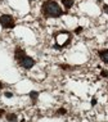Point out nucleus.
Instances as JSON below:
<instances>
[{
  "instance_id": "1",
  "label": "nucleus",
  "mask_w": 108,
  "mask_h": 122,
  "mask_svg": "<svg viewBox=\"0 0 108 122\" xmlns=\"http://www.w3.org/2000/svg\"><path fill=\"white\" fill-rule=\"evenodd\" d=\"M42 13L48 18H58L63 14V10L61 9L58 3L53 1V0H46L42 4Z\"/></svg>"
},
{
  "instance_id": "2",
  "label": "nucleus",
  "mask_w": 108,
  "mask_h": 122,
  "mask_svg": "<svg viewBox=\"0 0 108 122\" xmlns=\"http://www.w3.org/2000/svg\"><path fill=\"white\" fill-rule=\"evenodd\" d=\"M0 25L4 28H13L14 27V18L9 14L0 15Z\"/></svg>"
},
{
  "instance_id": "3",
  "label": "nucleus",
  "mask_w": 108,
  "mask_h": 122,
  "mask_svg": "<svg viewBox=\"0 0 108 122\" xmlns=\"http://www.w3.org/2000/svg\"><path fill=\"white\" fill-rule=\"evenodd\" d=\"M19 64L22 66L23 68H26V70H30V68H32L35 66V61L32 59L31 57H27V55H25L23 58L21 59V61L18 62Z\"/></svg>"
},
{
  "instance_id": "4",
  "label": "nucleus",
  "mask_w": 108,
  "mask_h": 122,
  "mask_svg": "<svg viewBox=\"0 0 108 122\" xmlns=\"http://www.w3.org/2000/svg\"><path fill=\"white\" fill-rule=\"evenodd\" d=\"M25 55H26V54H25V51L22 50V49H19V48L15 49V51H14V57H15V59H17V62L21 61V59L23 58Z\"/></svg>"
},
{
  "instance_id": "5",
  "label": "nucleus",
  "mask_w": 108,
  "mask_h": 122,
  "mask_svg": "<svg viewBox=\"0 0 108 122\" xmlns=\"http://www.w3.org/2000/svg\"><path fill=\"white\" fill-rule=\"evenodd\" d=\"M99 57H100V59H102L104 63H107V64H108V49L100 50V51H99Z\"/></svg>"
},
{
  "instance_id": "6",
  "label": "nucleus",
  "mask_w": 108,
  "mask_h": 122,
  "mask_svg": "<svg viewBox=\"0 0 108 122\" xmlns=\"http://www.w3.org/2000/svg\"><path fill=\"white\" fill-rule=\"evenodd\" d=\"M73 0H62V4L64 5V8L66 9H71L72 6H73Z\"/></svg>"
},
{
  "instance_id": "7",
  "label": "nucleus",
  "mask_w": 108,
  "mask_h": 122,
  "mask_svg": "<svg viewBox=\"0 0 108 122\" xmlns=\"http://www.w3.org/2000/svg\"><path fill=\"white\" fill-rule=\"evenodd\" d=\"M37 97H39V93H37V91H31V93H30V98L32 99V102H34V103L36 102Z\"/></svg>"
},
{
  "instance_id": "8",
  "label": "nucleus",
  "mask_w": 108,
  "mask_h": 122,
  "mask_svg": "<svg viewBox=\"0 0 108 122\" xmlns=\"http://www.w3.org/2000/svg\"><path fill=\"white\" fill-rule=\"evenodd\" d=\"M6 120L8 121H17V116L14 113H9V114H6Z\"/></svg>"
},
{
  "instance_id": "9",
  "label": "nucleus",
  "mask_w": 108,
  "mask_h": 122,
  "mask_svg": "<svg viewBox=\"0 0 108 122\" xmlns=\"http://www.w3.org/2000/svg\"><path fill=\"white\" fill-rule=\"evenodd\" d=\"M66 113H67V111L64 109V108H59V109L57 111V114H59V116H64Z\"/></svg>"
},
{
  "instance_id": "10",
  "label": "nucleus",
  "mask_w": 108,
  "mask_h": 122,
  "mask_svg": "<svg viewBox=\"0 0 108 122\" xmlns=\"http://www.w3.org/2000/svg\"><path fill=\"white\" fill-rule=\"evenodd\" d=\"M4 95H5V98H12L13 97V94L10 91H6V93H4Z\"/></svg>"
},
{
  "instance_id": "11",
  "label": "nucleus",
  "mask_w": 108,
  "mask_h": 122,
  "mask_svg": "<svg viewBox=\"0 0 108 122\" xmlns=\"http://www.w3.org/2000/svg\"><path fill=\"white\" fill-rule=\"evenodd\" d=\"M81 32H82V27H77L75 30V34H81Z\"/></svg>"
},
{
  "instance_id": "12",
  "label": "nucleus",
  "mask_w": 108,
  "mask_h": 122,
  "mask_svg": "<svg viewBox=\"0 0 108 122\" xmlns=\"http://www.w3.org/2000/svg\"><path fill=\"white\" fill-rule=\"evenodd\" d=\"M102 76L103 77H108V71H102Z\"/></svg>"
},
{
  "instance_id": "13",
  "label": "nucleus",
  "mask_w": 108,
  "mask_h": 122,
  "mask_svg": "<svg viewBox=\"0 0 108 122\" xmlns=\"http://www.w3.org/2000/svg\"><path fill=\"white\" fill-rule=\"evenodd\" d=\"M103 10H104V13L108 14V5H103Z\"/></svg>"
},
{
  "instance_id": "14",
  "label": "nucleus",
  "mask_w": 108,
  "mask_h": 122,
  "mask_svg": "<svg viewBox=\"0 0 108 122\" xmlns=\"http://www.w3.org/2000/svg\"><path fill=\"white\" fill-rule=\"evenodd\" d=\"M95 104H97V99L93 98V99H91V105H95Z\"/></svg>"
},
{
  "instance_id": "15",
  "label": "nucleus",
  "mask_w": 108,
  "mask_h": 122,
  "mask_svg": "<svg viewBox=\"0 0 108 122\" xmlns=\"http://www.w3.org/2000/svg\"><path fill=\"white\" fill-rule=\"evenodd\" d=\"M4 113H5V112H4V109H0V117H1Z\"/></svg>"
},
{
  "instance_id": "16",
  "label": "nucleus",
  "mask_w": 108,
  "mask_h": 122,
  "mask_svg": "<svg viewBox=\"0 0 108 122\" xmlns=\"http://www.w3.org/2000/svg\"><path fill=\"white\" fill-rule=\"evenodd\" d=\"M1 86H3V85H1V82H0V89H1Z\"/></svg>"
}]
</instances>
